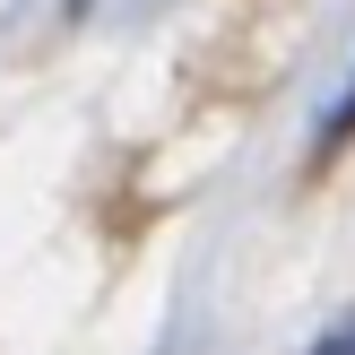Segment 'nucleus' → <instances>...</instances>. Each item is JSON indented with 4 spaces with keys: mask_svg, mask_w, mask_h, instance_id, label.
Returning a JSON list of instances; mask_svg holds the SVG:
<instances>
[{
    "mask_svg": "<svg viewBox=\"0 0 355 355\" xmlns=\"http://www.w3.org/2000/svg\"><path fill=\"white\" fill-rule=\"evenodd\" d=\"M355 130V78H347V96L338 104H329V121H321V148H338V139Z\"/></svg>",
    "mask_w": 355,
    "mask_h": 355,
    "instance_id": "nucleus-1",
    "label": "nucleus"
},
{
    "mask_svg": "<svg viewBox=\"0 0 355 355\" xmlns=\"http://www.w3.org/2000/svg\"><path fill=\"white\" fill-rule=\"evenodd\" d=\"M312 355H355V312H338V321L312 338Z\"/></svg>",
    "mask_w": 355,
    "mask_h": 355,
    "instance_id": "nucleus-2",
    "label": "nucleus"
}]
</instances>
